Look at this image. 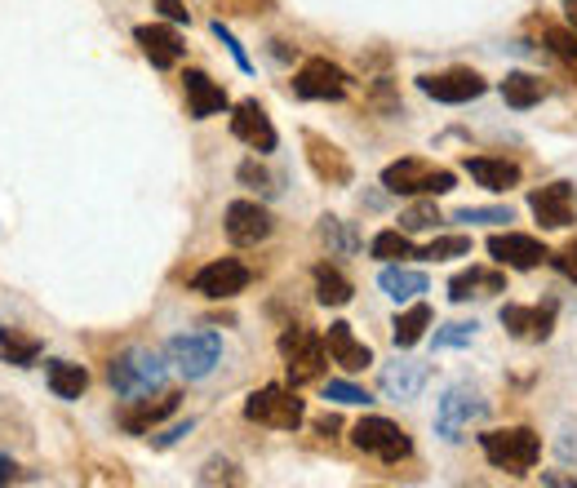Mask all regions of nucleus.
Instances as JSON below:
<instances>
[{
  "label": "nucleus",
  "mask_w": 577,
  "mask_h": 488,
  "mask_svg": "<svg viewBox=\"0 0 577 488\" xmlns=\"http://www.w3.org/2000/svg\"><path fill=\"white\" fill-rule=\"evenodd\" d=\"M107 382L115 396H125V400H143L152 391L165 387V359L152 351V346H130L111 359V369H107Z\"/></svg>",
  "instance_id": "1"
},
{
  "label": "nucleus",
  "mask_w": 577,
  "mask_h": 488,
  "mask_svg": "<svg viewBox=\"0 0 577 488\" xmlns=\"http://www.w3.org/2000/svg\"><path fill=\"white\" fill-rule=\"evenodd\" d=\"M480 448H485V457H489L498 470H511V475L533 470V466H537V457H542V440H537L529 426L485 431V435H480Z\"/></svg>",
  "instance_id": "2"
},
{
  "label": "nucleus",
  "mask_w": 577,
  "mask_h": 488,
  "mask_svg": "<svg viewBox=\"0 0 577 488\" xmlns=\"http://www.w3.org/2000/svg\"><path fill=\"white\" fill-rule=\"evenodd\" d=\"M222 355V337L213 329H196V333H178L169 342V364L187 378V382H200L213 374V364Z\"/></svg>",
  "instance_id": "3"
},
{
  "label": "nucleus",
  "mask_w": 577,
  "mask_h": 488,
  "mask_svg": "<svg viewBox=\"0 0 577 488\" xmlns=\"http://www.w3.org/2000/svg\"><path fill=\"white\" fill-rule=\"evenodd\" d=\"M485 418H489V400H485L480 391L453 387V391L440 400V409H435V435H440V440H448V444H457V440H462V431L480 426Z\"/></svg>",
  "instance_id": "4"
},
{
  "label": "nucleus",
  "mask_w": 577,
  "mask_h": 488,
  "mask_svg": "<svg viewBox=\"0 0 577 488\" xmlns=\"http://www.w3.org/2000/svg\"><path fill=\"white\" fill-rule=\"evenodd\" d=\"M382 187L396 196H444L457 187V178L448 169L426 165V160H396L382 169Z\"/></svg>",
  "instance_id": "5"
},
{
  "label": "nucleus",
  "mask_w": 577,
  "mask_h": 488,
  "mask_svg": "<svg viewBox=\"0 0 577 488\" xmlns=\"http://www.w3.org/2000/svg\"><path fill=\"white\" fill-rule=\"evenodd\" d=\"M245 418L258 422V426H271V431H298L307 409L289 387H263L245 400Z\"/></svg>",
  "instance_id": "6"
},
{
  "label": "nucleus",
  "mask_w": 577,
  "mask_h": 488,
  "mask_svg": "<svg viewBox=\"0 0 577 488\" xmlns=\"http://www.w3.org/2000/svg\"><path fill=\"white\" fill-rule=\"evenodd\" d=\"M280 355H285V369H289V382L293 387H302V382H311V378H320L324 374V359H329V346H324V337H315L311 329H289L285 337H280Z\"/></svg>",
  "instance_id": "7"
},
{
  "label": "nucleus",
  "mask_w": 577,
  "mask_h": 488,
  "mask_svg": "<svg viewBox=\"0 0 577 488\" xmlns=\"http://www.w3.org/2000/svg\"><path fill=\"white\" fill-rule=\"evenodd\" d=\"M352 440H356V448H365V453H374V457H382V462H404V457L413 453L409 435H404L391 418H365V422H356Z\"/></svg>",
  "instance_id": "8"
},
{
  "label": "nucleus",
  "mask_w": 577,
  "mask_h": 488,
  "mask_svg": "<svg viewBox=\"0 0 577 488\" xmlns=\"http://www.w3.org/2000/svg\"><path fill=\"white\" fill-rule=\"evenodd\" d=\"M249 280H254V271H249L245 263L218 258V263H209V267H200V271L191 276V289L204 293V298H236V293L249 289Z\"/></svg>",
  "instance_id": "9"
},
{
  "label": "nucleus",
  "mask_w": 577,
  "mask_h": 488,
  "mask_svg": "<svg viewBox=\"0 0 577 488\" xmlns=\"http://www.w3.org/2000/svg\"><path fill=\"white\" fill-rule=\"evenodd\" d=\"M418 89L426 98H435V102H453L457 107V102H476L489 85H485V76H476L467 67H453V71H440V76H422Z\"/></svg>",
  "instance_id": "10"
},
{
  "label": "nucleus",
  "mask_w": 577,
  "mask_h": 488,
  "mask_svg": "<svg viewBox=\"0 0 577 488\" xmlns=\"http://www.w3.org/2000/svg\"><path fill=\"white\" fill-rule=\"evenodd\" d=\"M293 89H298V98H311V102H337L346 93V71L333 67L329 58H311L293 76Z\"/></svg>",
  "instance_id": "11"
},
{
  "label": "nucleus",
  "mask_w": 577,
  "mask_h": 488,
  "mask_svg": "<svg viewBox=\"0 0 577 488\" xmlns=\"http://www.w3.org/2000/svg\"><path fill=\"white\" fill-rule=\"evenodd\" d=\"M271 235V213L258 200H231L226 204V240L231 244H263Z\"/></svg>",
  "instance_id": "12"
},
{
  "label": "nucleus",
  "mask_w": 577,
  "mask_h": 488,
  "mask_svg": "<svg viewBox=\"0 0 577 488\" xmlns=\"http://www.w3.org/2000/svg\"><path fill=\"white\" fill-rule=\"evenodd\" d=\"M489 254H493L502 267H511V271H533V267H542V263L551 258L542 240H533V235H520V231L489 235Z\"/></svg>",
  "instance_id": "13"
},
{
  "label": "nucleus",
  "mask_w": 577,
  "mask_h": 488,
  "mask_svg": "<svg viewBox=\"0 0 577 488\" xmlns=\"http://www.w3.org/2000/svg\"><path fill=\"white\" fill-rule=\"evenodd\" d=\"M529 209L542 226H573L577 218V191L573 182H551V187H537L529 196Z\"/></svg>",
  "instance_id": "14"
},
{
  "label": "nucleus",
  "mask_w": 577,
  "mask_h": 488,
  "mask_svg": "<svg viewBox=\"0 0 577 488\" xmlns=\"http://www.w3.org/2000/svg\"><path fill=\"white\" fill-rule=\"evenodd\" d=\"M231 134H236L245 147L263 152V156H267V152H276V143H280V138H276V130H271V120H267V111H263L254 98L236 107V115H231Z\"/></svg>",
  "instance_id": "15"
},
{
  "label": "nucleus",
  "mask_w": 577,
  "mask_h": 488,
  "mask_svg": "<svg viewBox=\"0 0 577 488\" xmlns=\"http://www.w3.org/2000/svg\"><path fill=\"white\" fill-rule=\"evenodd\" d=\"M324 346H329V359L337 364V369H346V374H360V369H369V364H374V351L365 342H356L352 324H342V320L329 324Z\"/></svg>",
  "instance_id": "16"
},
{
  "label": "nucleus",
  "mask_w": 577,
  "mask_h": 488,
  "mask_svg": "<svg viewBox=\"0 0 577 488\" xmlns=\"http://www.w3.org/2000/svg\"><path fill=\"white\" fill-rule=\"evenodd\" d=\"M502 329L520 342H546L555 329V307H502Z\"/></svg>",
  "instance_id": "17"
},
{
  "label": "nucleus",
  "mask_w": 577,
  "mask_h": 488,
  "mask_svg": "<svg viewBox=\"0 0 577 488\" xmlns=\"http://www.w3.org/2000/svg\"><path fill=\"white\" fill-rule=\"evenodd\" d=\"M134 41L143 45V54L152 58V67H178V63H182V54H187L182 36H178L174 27H160V23L138 27V32H134Z\"/></svg>",
  "instance_id": "18"
},
{
  "label": "nucleus",
  "mask_w": 577,
  "mask_h": 488,
  "mask_svg": "<svg viewBox=\"0 0 577 488\" xmlns=\"http://www.w3.org/2000/svg\"><path fill=\"white\" fill-rule=\"evenodd\" d=\"M182 89H187V107H191L196 120H209V115L226 111V89L213 85L204 71H187V76H182Z\"/></svg>",
  "instance_id": "19"
},
{
  "label": "nucleus",
  "mask_w": 577,
  "mask_h": 488,
  "mask_svg": "<svg viewBox=\"0 0 577 488\" xmlns=\"http://www.w3.org/2000/svg\"><path fill=\"white\" fill-rule=\"evenodd\" d=\"M426 387V364L418 359H400V364H387L382 369V391L391 400H418Z\"/></svg>",
  "instance_id": "20"
},
{
  "label": "nucleus",
  "mask_w": 577,
  "mask_h": 488,
  "mask_svg": "<svg viewBox=\"0 0 577 488\" xmlns=\"http://www.w3.org/2000/svg\"><path fill=\"white\" fill-rule=\"evenodd\" d=\"M467 174L485 187V191H511L520 187V165L515 160H498V156H471Z\"/></svg>",
  "instance_id": "21"
},
{
  "label": "nucleus",
  "mask_w": 577,
  "mask_h": 488,
  "mask_svg": "<svg viewBox=\"0 0 577 488\" xmlns=\"http://www.w3.org/2000/svg\"><path fill=\"white\" fill-rule=\"evenodd\" d=\"M130 404H134V409H125L121 426H125V431H134V435H143V431H152L156 422H165V418L178 409V396H174V391H160V396H156V404H152L147 396H143V400H130Z\"/></svg>",
  "instance_id": "22"
},
{
  "label": "nucleus",
  "mask_w": 577,
  "mask_h": 488,
  "mask_svg": "<svg viewBox=\"0 0 577 488\" xmlns=\"http://www.w3.org/2000/svg\"><path fill=\"white\" fill-rule=\"evenodd\" d=\"M485 293H507V280L498 271H485V267H471V271H457L448 280V298L453 302H471V298H485Z\"/></svg>",
  "instance_id": "23"
},
{
  "label": "nucleus",
  "mask_w": 577,
  "mask_h": 488,
  "mask_svg": "<svg viewBox=\"0 0 577 488\" xmlns=\"http://www.w3.org/2000/svg\"><path fill=\"white\" fill-rule=\"evenodd\" d=\"M426 329H431V307L426 302H409V311H400L396 324H391V342L400 351H409V346H418L426 337Z\"/></svg>",
  "instance_id": "24"
},
{
  "label": "nucleus",
  "mask_w": 577,
  "mask_h": 488,
  "mask_svg": "<svg viewBox=\"0 0 577 488\" xmlns=\"http://www.w3.org/2000/svg\"><path fill=\"white\" fill-rule=\"evenodd\" d=\"M378 285H382V293L396 298V302H418V293H426V276L413 271V267H382Z\"/></svg>",
  "instance_id": "25"
},
{
  "label": "nucleus",
  "mask_w": 577,
  "mask_h": 488,
  "mask_svg": "<svg viewBox=\"0 0 577 488\" xmlns=\"http://www.w3.org/2000/svg\"><path fill=\"white\" fill-rule=\"evenodd\" d=\"M45 382L58 400H80V391L89 387V374L80 369V364H67V359H54L45 369Z\"/></svg>",
  "instance_id": "26"
},
{
  "label": "nucleus",
  "mask_w": 577,
  "mask_h": 488,
  "mask_svg": "<svg viewBox=\"0 0 577 488\" xmlns=\"http://www.w3.org/2000/svg\"><path fill=\"white\" fill-rule=\"evenodd\" d=\"M352 280H346L337 267H329V263H320L315 267V298L324 302V307H346V302H352Z\"/></svg>",
  "instance_id": "27"
},
{
  "label": "nucleus",
  "mask_w": 577,
  "mask_h": 488,
  "mask_svg": "<svg viewBox=\"0 0 577 488\" xmlns=\"http://www.w3.org/2000/svg\"><path fill=\"white\" fill-rule=\"evenodd\" d=\"M542 80L537 76H529V71H511L507 80H502V98H507V107H515V111H529L533 102H542Z\"/></svg>",
  "instance_id": "28"
},
{
  "label": "nucleus",
  "mask_w": 577,
  "mask_h": 488,
  "mask_svg": "<svg viewBox=\"0 0 577 488\" xmlns=\"http://www.w3.org/2000/svg\"><path fill=\"white\" fill-rule=\"evenodd\" d=\"M369 254L382 263H400V258H413V240H409V231H378Z\"/></svg>",
  "instance_id": "29"
},
{
  "label": "nucleus",
  "mask_w": 577,
  "mask_h": 488,
  "mask_svg": "<svg viewBox=\"0 0 577 488\" xmlns=\"http://www.w3.org/2000/svg\"><path fill=\"white\" fill-rule=\"evenodd\" d=\"M0 355H5L10 364H32V359L41 355V337H27V333L5 329V333H0Z\"/></svg>",
  "instance_id": "30"
},
{
  "label": "nucleus",
  "mask_w": 577,
  "mask_h": 488,
  "mask_svg": "<svg viewBox=\"0 0 577 488\" xmlns=\"http://www.w3.org/2000/svg\"><path fill=\"white\" fill-rule=\"evenodd\" d=\"M422 258H431V263H448V258H471V240H467V235H440V240H431L426 249H422Z\"/></svg>",
  "instance_id": "31"
},
{
  "label": "nucleus",
  "mask_w": 577,
  "mask_h": 488,
  "mask_svg": "<svg viewBox=\"0 0 577 488\" xmlns=\"http://www.w3.org/2000/svg\"><path fill=\"white\" fill-rule=\"evenodd\" d=\"M476 342V320L467 324V320H453V324H444L440 333H435V351H448V346H471Z\"/></svg>",
  "instance_id": "32"
},
{
  "label": "nucleus",
  "mask_w": 577,
  "mask_h": 488,
  "mask_svg": "<svg viewBox=\"0 0 577 488\" xmlns=\"http://www.w3.org/2000/svg\"><path fill=\"white\" fill-rule=\"evenodd\" d=\"M440 222V209L431 204V200H422V204H409L404 213H400V226L404 231H431Z\"/></svg>",
  "instance_id": "33"
},
{
  "label": "nucleus",
  "mask_w": 577,
  "mask_h": 488,
  "mask_svg": "<svg viewBox=\"0 0 577 488\" xmlns=\"http://www.w3.org/2000/svg\"><path fill=\"white\" fill-rule=\"evenodd\" d=\"M546 45H551V54H559L568 67H577V32L568 27H546Z\"/></svg>",
  "instance_id": "34"
},
{
  "label": "nucleus",
  "mask_w": 577,
  "mask_h": 488,
  "mask_svg": "<svg viewBox=\"0 0 577 488\" xmlns=\"http://www.w3.org/2000/svg\"><path fill=\"white\" fill-rule=\"evenodd\" d=\"M324 400H333V404H369V391L365 387H356V382H324Z\"/></svg>",
  "instance_id": "35"
},
{
  "label": "nucleus",
  "mask_w": 577,
  "mask_h": 488,
  "mask_svg": "<svg viewBox=\"0 0 577 488\" xmlns=\"http://www.w3.org/2000/svg\"><path fill=\"white\" fill-rule=\"evenodd\" d=\"M551 263H555V271H559L564 280H573V285H577V240H573V244H564L559 254H551Z\"/></svg>",
  "instance_id": "36"
},
{
  "label": "nucleus",
  "mask_w": 577,
  "mask_h": 488,
  "mask_svg": "<svg viewBox=\"0 0 577 488\" xmlns=\"http://www.w3.org/2000/svg\"><path fill=\"white\" fill-rule=\"evenodd\" d=\"M213 36H218V41H222V45L231 49V58H236V67H241V71H254V63H249V54H245V49L236 45V36H231V32L222 27V23H213Z\"/></svg>",
  "instance_id": "37"
},
{
  "label": "nucleus",
  "mask_w": 577,
  "mask_h": 488,
  "mask_svg": "<svg viewBox=\"0 0 577 488\" xmlns=\"http://www.w3.org/2000/svg\"><path fill=\"white\" fill-rule=\"evenodd\" d=\"M218 479L241 484V475H236V466H231V462H209V466L200 470V484H218Z\"/></svg>",
  "instance_id": "38"
},
{
  "label": "nucleus",
  "mask_w": 577,
  "mask_h": 488,
  "mask_svg": "<svg viewBox=\"0 0 577 488\" xmlns=\"http://www.w3.org/2000/svg\"><path fill=\"white\" fill-rule=\"evenodd\" d=\"M457 222H511V209H457Z\"/></svg>",
  "instance_id": "39"
},
{
  "label": "nucleus",
  "mask_w": 577,
  "mask_h": 488,
  "mask_svg": "<svg viewBox=\"0 0 577 488\" xmlns=\"http://www.w3.org/2000/svg\"><path fill=\"white\" fill-rule=\"evenodd\" d=\"M156 10L169 19V23H187V10H182V0H156Z\"/></svg>",
  "instance_id": "40"
},
{
  "label": "nucleus",
  "mask_w": 577,
  "mask_h": 488,
  "mask_svg": "<svg viewBox=\"0 0 577 488\" xmlns=\"http://www.w3.org/2000/svg\"><path fill=\"white\" fill-rule=\"evenodd\" d=\"M191 431V422H182V426H174V431H165V435H156V448H169L178 435H187Z\"/></svg>",
  "instance_id": "41"
},
{
  "label": "nucleus",
  "mask_w": 577,
  "mask_h": 488,
  "mask_svg": "<svg viewBox=\"0 0 577 488\" xmlns=\"http://www.w3.org/2000/svg\"><path fill=\"white\" fill-rule=\"evenodd\" d=\"M14 479V462H10V453H0V484H10Z\"/></svg>",
  "instance_id": "42"
},
{
  "label": "nucleus",
  "mask_w": 577,
  "mask_h": 488,
  "mask_svg": "<svg viewBox=\"0 0 577 488\" xmlns=\"http://www.w3.org/2000/svg\"><path fill=\"white\" fill-rule=\"evenodd\" d=\"M564 19H568V27L577 32V0H564Z\"/></svg>",
  "instance_id": "43"
},
{
  "label": "nucleus",
  "mask_w": 577,
  "mask_h": 488,
  "mask_svg": "<svg viewBox=\"0 0 577 488\" xmlns=\"http://www.w3.org/2000/svg\"><path fill=\"white\" fill-rule=\"evenodd\" d=\"M337 426H342V422H337V418H333V413H329V418H320V435H333V431H337Z\"/></svg>",
  "instance_id": "44"
},
{
  "label": "nucleus",
  "mask_w": 577,
  "mask_h": 488,
  "mask_svg": "<svg viewBox=\"0 0 577 488\" xmlns=\"http://www.w3.org/2000/svg\"><path fill=\"white\" fill-rule=\"evenodd\" d=\"M559 453H564V457H577V440H559Z\"/></svg>",
  "instance_id": "45"
}]
</instances>
